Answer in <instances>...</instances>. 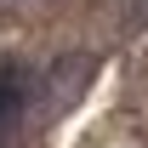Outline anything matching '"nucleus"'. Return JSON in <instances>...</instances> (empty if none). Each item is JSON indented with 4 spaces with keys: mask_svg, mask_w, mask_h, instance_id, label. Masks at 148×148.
I'll list each match as a JSON object with an SVG mask.
<instances>
[{
    "mask_svg": "<svg viewBox=\"0 0 148 148\" xmlns=\"http://www.w3.org/2000/svg\"><path fill=\"white\" fill-rule=\"evenodd\" d=\"M17 103H23V74L17 69H0V125L17 114Z\"/></svg>",
    "mask_w": 148,
    "mask_h": 148,
    "instance_id": "f257e3e1",
    "label": "nucleus"
}]
</instances>
